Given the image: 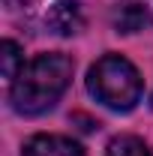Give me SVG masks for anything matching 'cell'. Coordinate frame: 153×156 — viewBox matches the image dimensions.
<instances>
[{
	"label": "cell",
	"instance_id": "obj_1",
	"mask_svg": "<svg viewBox=\"0 0 153 156\" xmlns=\"http://www.w3.org/2000/svg\"><path fill=\"white\" fill-rule=\"evenodd\" d=\"M72 81V60L66 54H39L12 81V108L18 114H42L57 105Z\"/></svg>",
	"mask_w": 153,
	"mask_h": 156
},
{
	"label": "cell",
	"instance_id": "obj_2",
	"mask_svg": "<svg viewBox=\"0 0 153 156\" xmlns=\"http://www.w3.org/2000/svg\"><path fill=\"white\" fill-rule=\"evenodd\" d=\"M87 90L111 111H132L141 102V75L132 63L120 54H105L87 72Z\"/></svg>",
	"mask_w": 153,
	"mask_h": 156
},
{
	"label": "cell",
	"instance_id": "obj_3",
	"mask_svg": "<svg viewBox=\"0 0 153 156\" xmlns=\"http://www.w3.org/2000/svg\"><path fill=\"white\" fill-rule=\"evenodd\" d=\"M45 24H48V30L57 33V36H75L78 30L84 27V12H81L78 0H57V3L48 9Z\"/></svg>",
	"mask_w": 153,
	"mask_h": 156
},
{
	"label": "cell",
	"instance_id": "obj_4",
	"mask_svg": "<svg viewBox=\"0 0 153 156\" xmlns=\"http://www.w3.org/2000/svg\"><path fill=\"white\" fill-rule=\"evenodd\" d=\"M21 156H84L81 144L63 135H33L24 144Z\"/></svg>",
	"mask_w": 153,
	"mask_h": 156
},
{
	"label": "cell",
	"instance_id": "obj_5",
	"mask_svg": "<svg viewBox=\"0 0 153 156\" xmlns=\"http://www.w3.org/2000/svg\"><path fill=\"white\" fill-rule=\"evenodd\" d=\"M114 27L117 33H138L144 27H153V15L141 3H126L114 12Z\"/></svg>",
	"mask_w": 153,
	"mask_h": 156
},
{
	"label": "cell",
	"instance_id": "obj_6",
	"mask_svg": "<svg viewBox=\"0 0 153 156\" xmlns=\"http://www.w3.org/2000/svg\"><path fill=\"white\" fill-rule=\"evenodd\" d=\"M105 156H153V153L138 135H117L108 141Z\"/></svg>",
	"mask_w": 153,
	"mask_h": 156
},
{
	"label": "cell",
	"instance_id": "obj_7",
	"mask_svg": "<svg viewBox=\"0 0 153 156\" xmlns=\"http://www.w3.org/2000/svg\"><path fill=\"white\" fill-rule=\"evenodd\" d=\"M0 57H3V78L6 81H15L18 78V72L24 69L21 66V48H18V42H12V39H6L3 45H0Z\"/></svg>",
	"mask_w": 153,
	"mask_h": 156
},
{
	"label": "cell",
	"instance_id": "obj_8",
	"mask_svg": "<svg viewBox=\"0 0 153 156\" xmlns=\"http://www.w3.org/2000/svg\"><path fill=\"white\" fill-rule=\"evenodd\" d=\"M3 3H6L9 12H30L36 0H3Z\"/></svg>",
	"mask_w": 153,
	"mask_h": 156
}]
</instances>
